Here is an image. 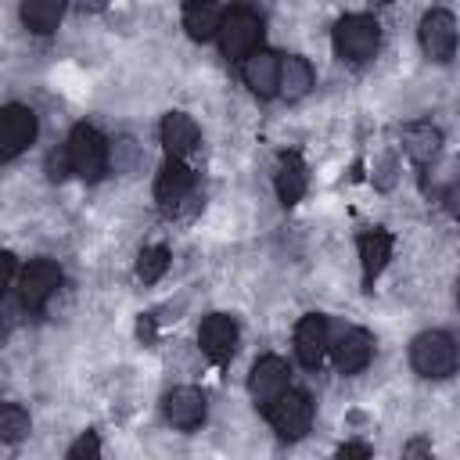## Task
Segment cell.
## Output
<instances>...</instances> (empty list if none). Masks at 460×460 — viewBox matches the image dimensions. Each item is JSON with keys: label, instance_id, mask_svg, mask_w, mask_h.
Here are the masks:
<instances>
[{"label": "cell", "instance_id": "2", "mask_svg": "<svg viewBox=\"0 0 460 460\" xmlns=\"http://www.w3.org/2000/svg\"><path fill=\"white\" fill-rule=\"evenodd\" d=\"M65 158H68V172H75L79 180H101V172L108 169V140H104V133L86 126V122H79L68 133Z\"/></svg>", "mask_w": 460, "mask_h": 460}, {"label": "cell", "instance_id": "25", "mask_svg": "<svg viewBox=\"0 0 460 460\" xmlns=\"http://www.w3.org/2000/svg\"><path fill=\"white\" fill-rule=\"evenodd\" d=\"M83 456H101V438L93 431L79 435L72 446H68V460H83Z\"/></svg>", "mask_w": 460, "mask_h": 460}, {"label": "cell", "instance_id": "23", "mask_svg": "<svg viewBox=\"0 0 460 460\" xmlns=\"http://www.w3.org/2000/svg\"><path fill=\"white\" fill-rule=\"evenodd\" d=\"M25 435H29V413L18 402H4L0 406V442L4 446H14Z\"/></svg>", "mask_w": 460, "mask_h": 460}, {"label": "cell", "instance_id": "29", "mask_svg": "<svg viewBox=\"0 0 460 460\" xmlns=\"http://www.w3.org/2000/svg\"><path fill=\"white\" fill-rule=\"evenodd\" d=\"M424 453H431V446H428V442H410V446L402 449V456H424Z\"/></svg>", "mask_w": 460, "mask_h": 460}, {"label": "cell", "instance_id": "3", "mask_svg": "<svg viewBox=\"0 0 460 460\" xmlns=\"http://www.w3.org/2000/svg\"><path fill=\"white\" fill-rule=\"evenodd\" d=\"M410 363L420 377H449L456 370V341L446 331H424L410 345Z\"/></svg>", "mask_w": 460, "mask_h": 460}, {"label": "cell", "instance_id": "21", "mask_svg": "<svg viewBox=\"0 0 460 460\" xmlns=\"http://www.w3.org/2000/svg\"><path fill=\"white\" fill-rule=\"evenodd\" d=\"M65 4L68 0H22L18 14H22V25L36 36H47L58 29L61 14H65Z\"/></svg>", "mask_w": 460, "mask_h": 460}, {"label": "cell", "instance_id": "4", "mask_svg": "<svg viewBox=\"0 0 460 460\" xmlns=\"http://www.w3.org/2000/svg\"><path fill=\"white\" fill-rule=\"evenodd\" d=\"M377 43H381V25L370 18V14H345L338 25H334V50L338 58L345 61H367L377 54Z\"/></svg>", "mask_w": 460, "mask_h": 460}, {"label": "cell", "instance_id": "20", "mask_svg": "<svg viewBox=\"0 0 460 460\" xmlns=\"http://www.w3.org/2000/svg\"><path fill=\"white\" fill-rule=\"evenodd\" d=\"M219 18H223L219 0H183V29L190 40L198 43L212 40L219 29Z\"/></svg>", "mask_w": 460, "mask_h": 460}, {"label": "cell", "instance_id": "22", "mask_svg": "<svg viewBox=\"0 0 460 460\" xmlns=\"http://www.w3.org/2000/svg\"><path fill=\"white\" fill-rule=\"evenodd\" d=\"M313 90V65L298 54L280 61V75H277V93H284L288 101H298Z\"/></svg>", "mask_w": 460, "mask_h": 460}, {"label": "cell", "instance_id": "24", "mask_svg": "<svg viewBox=\"0 0 460 460\" xmlns=\"http://www.w3.org/2000/svg\"><path fill=\"white\" fill-rule=\"evenodd\" d=\"M165 270H169V248H165V244H151V248H144V252L137 255V277H140L144 284H155Z\"/></svg>", "mask_w": 460, "mask_h": 460}, {"label": "cell", "instance_id": "14", "mask_svg": "<svg viewBox=\"0 0 460 460\" xmlns=\"http://www.w3.org/2000/svg\"><path fill=\"white\" fill-rule=\"evenodd\" d=\"M277 75H280V58L273 50H262L259 47V50H252L244 58V83H248V90L255 97L270 101L277 93Z\"/></svg>", "mask_w": 460, "mask_h": 460}, {"label": "cell", "instance_id": "12", "mask_svg": "<svg viewBox=\"0 0 460 460\" xmlns=\"http://www.w3.org/2000/svg\"><path fill=\"white\" fill-rule=\"evenodd\" d=\"M288 377H291V370L280 356H262V359H255V367L248 374V392L259 406H266L288 388Z\"/></svg>", "mask_w": 460, "mask_h": 460}, {"label": "cell", "instance_id": "16", "mask_svg": "<svg viewBox=\"0 0 460 460\" xmlns=\"http://www.w3.org/2000/svg\"><path fill=\"white\" fill-rule=\"evenodd\" d=\"M201 133H198V122L187 115V111H169L162 119V144L169 151V158H183L198 147Z\"/></svg>", "mask_w": 460, "mask_h": 460}, {"label": "cell", "instance_id": "5", "mask_svg": "<svg viewBox=\"0 0 460 460\" xmlns=\"http://www.w3.org/2000/svg\"><path fill=\"white\" fill-rule=\"evenodd\" d=\"M262 410H266V420L273 424V431L280 438H288V442L302 438L309 431V424H313V399L305 392H295V388H284Z\"/></svg>", "mask_w": 460, "mask_h": 460}, {"label": "cell", "instance_id": "10", "mask_svg": "<svg viewBox=\"0 0 460 460\" xmlns=\"http://www.w3.org/2000/svg\"><path fill=\"white\" fill-rule=\"evenodd\" d=\"M327 345H331V327H327V316L320 313H305L295 327V356L305 370H316L327 356Z\"/></svg>", "mask_w": 460, "mask_h": 460}, {"label": "cell", "instance_id": "17", "mask_svg": "<svg viewBox=\"0 0 460 460\" xmlns=\"http://www.w3.org/2000/svg\"><path fill=\"white\" fill-rule=\"evenodd\" d=\"M273 183H277V198H280V205H295V201L305 194L309 172H305V162H302L298 151H284V155H280Z\"/></svg>", "mask_w": 460, "mask_h": 460}, {"label": "cell", "instance_id": "31", "mask_svg": "<svg viewBox=\"0 0 460 460\" xmlns=\"http://www.w3.org/2000/svg\"><path fill=\"white\" fill-rule=\"evenodd\" d=\"M374 4H392V0H374Z\"/></svg>", "mask_w": 460, "mask_h": 460}, {"label": "cell", "instance_id": "13", "mask_svg": "<svg viewBox=\"0 0 460 460\" xmlns=\"http://www.w3.org/2000/svg\"><path fill=\"white\" fill-rule=\"evenodd\" d=\"M162 410H165V420L180 431H194L201 420H205V392L190 388V385H180L172 388L165 399H162Z\"/></svg>", "mask_w": 460, "mask_h": 460}, {"label": "cell", "instance_id": "6", "mask_svg": "<svg viewBox=\"0 0 460 460\" xmlns=\"http://www.w3.org/2000/svg\"><path fill=\"white\" fill-rule=\"evenodd\" d=\"M58 284H61V266L54 259H32L22 270V280H18V302H22V309L40 313L50 302V295L58 291Z\"/></svg>", "mask_w": 460, "mask_h": 460}, {"label": "cell", "instance_id": "7", "mask_svg": "<svg viewBox=\"0 0 460 460\" xmlns=\"http://www.w3.org/2000/svg\"><path fill=\"white\" fill-rule=\"evenodd\" d=\"M36 140V115L25 104H4L0 108V158L22 155Z\"/></svg>", "mask_w": 460, "mask_h": 460}, {"label": "cell", "instance_id": "9", "mask_svg": "<svg viewBox=\"0 0 460 460\" xmlns=\"http://www.w3.org/2000/svg\"><path fill=\"white\" fill-rule=\"evenodd\" d=\"M198 345L212 363H230V356L237 352V320L226 313H212L201 320L198 327Z\"/></svg>", "mask_w": 460, "mask_h": 460}, {"label": "cell", "instance_id": "27", "mask_svg": "<svg viewBox=\"0 0 460 460\" xmlns=\"http://www.w3.org/2000/svg\"><path fill=\"white\" fill-rule=\"evenodd\" d=\"M155 334H158L155 316H151V313H147V316H140V320H137V338H140L144 345H155Z\"/></svg>", "mask_w": 460, "mask_h": 460}, {"label": "cell", "instance_id": "15", "mask_svg": "<svg viewBox=\"0 0 460 460\" xmlns=\"http://www.w3.org/2000/svg\"><path fill=\"white\" fill-rule=\"evenodd\" d=\"M370 356H374V338H370V331H363V327L345 331V334L338 338V345H334V367H338L341 374H359V370L370 363Z\"/></svg>", "mask_w": 460, "mask_h": 460}, {"label": "cell", "instance_id": "19", "mask_svg": "<svg viewBox=\"0 0 460 460\" xmlns=\"http://www.w3.org/2000/svg\"><path fill=\"white\" fill-rule=\"evenodd\" d=\"M438 147H442V129H438V126H431V122H406V126H402V151H406L417 165L435 162Z\"/></svg>", "mask_w": 460, "mask_h": 460}, {"label": "cell", "instance_id": "26", "mask_svg": "<svg viewBox=\"0 0 460 460\" xmlns=\"http://www.w3.org/2000/svg\"><path fill=\"white\" fill-rule=\"evenodd\" d=\"M14 270H18V259H14L11 252H0V302H4V295H7V288H11Z\"/></svg>", "mask_w": 460, "mask_h": 460}, {"label": "cell", "instance_id": "8", "mask_svg": "<svg viewBox=\"0 0 460 460\" xmlns=\"http://www.w3.org/2000/svg\"><path fill=\"white\" fill-rule=\"evenodd\" d=\"M417 36H420V50L431 61H449L453 50H456V18L449 11H442V7L438 11H428L420 18Z\"/></svg>", "mask_w": 460, "mask_h": 460}, {"label": "cell", "instance_id": "1", "mask_svg": "<svg viewBox=\"0 0 460 460\" xmlns=\"http://www.w3.org/2000/svg\"><path fill=\"white\" fill-rule=\"evenodd\" d=\"M216 40H219V50L223 58L237 61V58H248L252 50H259L262 43V18L252 11V7H230L223 18H219V29H216Z\"/></svg>", "mask_w": 460, "mask_h": 460}, {"label": "cell", "instance_id": "18", "mask_svg": "<svg viewBox=\"0 0 460 460\" xmlns=\"http://www.w3.org/2000/svg\"><path fill=\"white\" fill-rule=\"evenodd\" d=\"M392 234L388 230H367L363 237H359V266H363V284L370 288L377 277H381V270L388 266V259H392Z\"/></svg>", "mask_w": 460, "mask_h": 460}, {"label": "cell", "instance_id": "11", "mask_svg": "<svg viewBox=\"0 0 460 460\" xmlns=\"http://www.w3.org/2000/svg\"><path fill=\"white\" fill-rule=\"evenodd\" d=\"M194 194V172L183 165V158H169L155 180V201L162 212H176Z\"/></svg>", "mask_w": 460, "mask_h": 460}, {"label": "cell", "instance_id": "30", "mask_svg": "<svg viewBox=\"0 0 460 460\" xmlns=\"http://www.w3.org/2000/svg\"><path fill=\"white\" fill-rule=\"evenodd\" d=\"M108 0H79V7H90V11H97V7H104Z\"/></svg>", "mask_w": 460, "mask_h": 460}, {"label": "cell", "instance_id": "28", "mask_svg": "<svg viewBox=\"0 0 460 460\" xmlns=\"http://www.w3.org/2000/svg\"><path fill=\"white\" fill-rule=\"evenodd\" d=\"M338 456H359V460H367V456H370V446H363V442H345V446L338 449Z\"/></svg>", "mask_w": 460, "mask_h": 460}]
</instances>
